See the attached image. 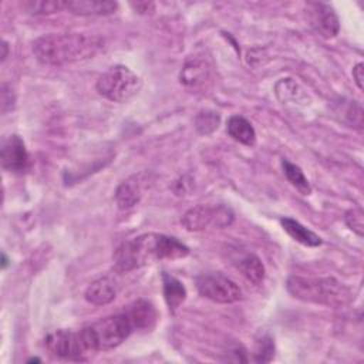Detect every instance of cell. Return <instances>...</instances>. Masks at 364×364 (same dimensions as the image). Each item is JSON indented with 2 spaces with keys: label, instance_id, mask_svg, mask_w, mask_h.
Here are the masks:
<instances>
[{
  "label": "cell",
  "instance_id": "cell-4",
  "mask_svg": "<svg viewBox=\"0 0 364 364\" xmlns=\"http://www.w3.org/2000/svg\"><path fill=\"white\" fill-rule=\"evenodd\" d=\"M135 331L125 313L108 316L84 327L81 336L88 351H108L125 341Z\"/></svg>",
  "mask_w": 364,
  "mask_h": 364
},
{
  "label": "cell",
  "instance_id": "cell-7",
  "mask_svg": "<svg viewBox=\"0 0 364 364\" xmlns=\"http://www.w3.org/2000/svg\"><path fill=\"white\" fill-rule=\"evenodd\" d=\"M195 283L198 291L203 297L216 303H235L242 297L239 286L233 280L218 272L202 273L196 277Z\"/></svg>",
  "mask_w": 364,
  "mask_h": 364
},
{
  "label": "cell",
  "instance_id": "cell-20",
  "mask_svg": "<svg viewBox=\"0 0 364 364\" xmlns=\"http://www.w3.org/2000/svg\"><path fill=\"white\" fill-rule=\"evenodd\" d=\"M209 68L203 60L193 58L185 63L181 71V82L186 85H198L208 78Z\"/></svg>",
  "mask_w": 364,
  "mask_h": 364
},
{
  "label": "cell",
  "instance_id": "cell-6",
  "mask_svg": "<svg viewBox=\"0 0 364 364\" xmlns=\"http://www.w3.org/2000/svg\"><path fill=\"white\" fill-rule=\"evenodd\" d=\"M181 222L191 232H199L209 226L222 229L233 222V212L225 205H196L185 212Z\"/></svg>",
  "mask_w": 364,
  "mask_h": 364
},
{
  "label": "cell",
  "instance_id": "cell-8",
  "mask_svg": "<svg viewBox=\"0 0 364 364\" xmlns=\"http://www.w3.org/2000/svg\"><path fill=\"white\" fill-rule=\"evenodd\" d=\"M44 346L54 357L64 360H81L90 353L81 331L55 330L46 337Z\"/></svg>",
  "mask_w": 364,
  "mask_h": 364
},
{
  "label": "cell",
  "instance_id": "cell-2",
  "mask_svg": "<svg viewBox=\"0 0 364 364\" xmlns=\"http://www.w3.org/2000/svg\"><path fill=\"white\" fill-rule=\"evenodd\" d=\"M102 47L97 36L81 33H51L33 43L36 58L44 65H64L95 55Z\"/></svg>",
  "mask_w": 364,
  "mask_h": 364
},
{
  "label": "cell",
  "instance_id": "cell-21",
  "mask_svg": "<svg viewBox=\"0 0 364 364\" xmlns=\"http://www.w3.org/2000/svg\"><path fill=\"white\" fill-rule=\"evenodd\" d=\"M282 166H283V172H284L287 181H289L301 195H309V193L311 192V186H310L309 179L304 176L303 171H301L297 165L291 164V162L287 161V159H283V161H282Z\"/></svg>",
  "mask_w": 364,
  "mask_h": 364
},
{
  "label": "cell",
  "instance_id": "cell-30",
  "mask_svg": "<svg viewBox=\"0 0 364 364\" xmlns=\"http://www.w3.org/2000/svg\"><path fill=\"white\" fill-rule=\"evenodd\" d=\"M7 53H9V46L6 41H3L1 44V61H4L7 58Z\"/></svg>",
  "mask_w": 364,
  "mask_h": 364
},
{
  "label": "cell",
  "instance_id": "cell-9",
  "mask_svg": "<svg viewBox=\"0 0 364 364\" xmlns=\"http://www.w3.org/2000/svg\"><path fill=\"white\" fill-rule=\"evenodd\" d=\"M0 161H1V166L7 172L23 173L28 169L30 156L26 149L24 141L20 138V135L13 134L6 136L1 141Z\"/></svg>",
  "mask_w": 364,
  "mask_h": 364
},
{
  "label": "cell",
  "instance_id": "cell-3",
  "mask_svg": "<svg viewBox=\"0 0 364 364\" xmlns=\"http://www.w3.org/2000/svg\"><path fill=\"white\" fill-rule=\"evenodd\" d=\"M286 287L294 299L328 307H341L353 297L351 290L334 277L291 276Z\"/></svg>",
  "mask_w": 364,
  "mask_h": 364
},
{
  "label": "cell",
  "instance_id": "cell-13",
  "mask_svg": "<svg viewBox=\"0 0 364 364\" xmlns=\"http://www.w3.org/2000/svg\"><path fill=\"white\" fill-rule=\"evenodd\" d=\"M118 9L115 1L107 0H71L65 1V10L77 16H107Z\"/></svg>",
  "mask_w": 364,
  "mask_h": 364
},
{
  "label": "cell",
  "instance_id": "cell-31",
  "mask_svg": "<svg viewBox=\"0 0 364 364\" xmlns=\"http://www.w3.org/2000/svg\"><path fill=\"white\" fill-rule=\"evenodd\" d=\"M41 360L40 358H37V357H33V358H30L27 363H40Z\"/></svg>",
  "mask_w": 364,
  "mask_h": 364
},
{
  "label": "cell",
  "instance_id": "cell-26",
  "mask_svg": "<svg viewBox=\"0 0 364 364\" xmlns=\"http://www.w3.org/2000/svg\"><path fill=\"white\" fill-rule=\"evenodd\" d=\"M346 118H347L350 127L361 129V127H363V108H361V105L355 101L350 102L347 109H346Z\"/></svg>",
  "mask_w": 364,
  "mask_h": 364
},
{
  "label": "cell",
  "instance_id": "cell-17",
  "mask_svg": "<svg viewBox=\"0 0 364 364\" xmlns=\"http://www.w3.org/2000/svg\"><path fill=\"white\" fill-rule=\"evenodd\" d=\"M280 223L283 226V229L287 232V235L290 237H293L296 242L304 245V246H310V247H316L321 245V237L318 235H316L314 232H311L310 229H307L306 226H303L300 222L291 219V218H282Z\"/></svg>",
  "mask_w": 364,
  "mask_h": 364
},
{
  "label": "cell",
  "instance_id": "cell-1",
  "mask_svg": "<svg viewBox=\"0 0 364 364\" xmlns=\"http://www.w3.org/2000/svg\"><path fill=\"white\" fill-rule=\"evenodd\" d=\"M189 255V247L176 237L162 233H144L121 243L114 255L115 270L131 272L159 260H176Z\"/></svg>",
  "mask_w": 364,
  "mask_h": 364
},
{
  "label": "cell",
  "instance_id": "cell-15",
  "mask_svg": "<svg viewBox=\"0 0 364 364\" xmlns=\"http://www.w3.org/2000/svg\"><path fill=\"white\" fill-rule=\"evenodd\" d=\"M276 97L282 104H301L306 105L309 95L293 78H282L274 87Z\"/></svg>",
  "mask_w": 364,
  "mask_h": 364
},
{
  "label": "cell",
  "instance_id": "cell-16",
  "mask_svg": "<svg viewBox=\"0 0 364 364\" xmlns=\"http://www.w3.org/2000/svg\"><path fill=\"white\" fill-rule=\"evenodd\" d=\"M228 134L237 142L252 146L256 144V131L253 125L240 115H232L226 122Z\"/></svg>",
  "mask_w": 364,
  "mask_h": 364
},
{
  "label": "cell",
  "instance_id": "cell-28",
  "mask_svg": "<svg viewBox=\"0 0 364 364\" xmlns=\"http://www.w3.org/2000/svg\"><path fill=\"white\" fill-rule=\"evenodd\" d=\"M353 78H354V82L357 84V87L360 90H364V64L363 63H358L354 65Z\"/></svg>",
  "mask_w": 364,
  "mask_h": 364
},
{
  "label": "cell",
  "instance_id": "cell-12",
  "mask_svg": "<svg viewBox=\"0 0 364 364\" xmlns=\"http://www.w3.org/2000/svg\"><path fill=\"white\" fill-rule=\"evenodd\" d=\"M124 313L128 316L134 330H149L156 320L155 307L151 301L144 299L131 303Z\"/></svg>",
  "mask_w": 364,
  "mask_h": 364
},
{
  "label": "cell",
  "instance_id": "cell-29",
  "mask_svg": "<svg viewBox=\"0 0 364 364\" xmlns=\"http://www.w3.org/2000/svg\"><path fill=\"white\" fill-rule=\"evenodd\" d=\"M131 6L139 11V13H146V11H154L155 4L154 3H148V1H136V3H131Z\"/></svg>",
  "mask_w": 364,
  "mask_h": 364
},
{
  "label": "cell",
  "instance_id": "cell-22",
  "mask_svg": "<svg viewBox=\"0 0 364 364\" xmlns=\"http://www.w3.org/2000/svg\"><path fill=\"white\" fill-rule=\"evenodd\" d=\"M24 7L31 14H51L55 11L65 10V1L60 0H40V1H27Z\"/></svg>",
  "mask_w": 364,
  "mask_h": 364
},
{
  "label": "cell",
  "instance_id": "cell-27",
  "mask_svg": "<svg viewBox=\"0 0 364 364\" xmlns=\"http://www.w3.org/2000/svg\"><path fill=\"white\" fill-rule=\"evenodd\" d=\"M14 97L11 94V90H7V84L1 85V111L6 112L13 108Z\"/></svg>",
  "mask_w": 364,
  "mask_h": 364
},
{
  "label": "cell",
  "instance_id": "cell-23",
  "mask_svg": "<svg viewBox=\"0 0 364 364\" xmlns=\"http://www.w3.org/2000/svg\"><path fill=\"white\" fill-rule=\"evenodd\" d=\"M219 114L215 111H200L195 119L196 129L203 135L212 134L219 127Z\"/></svg>",
  "mask_w": 364,
  "mask_h": 364
},
{
  "label": "cell",
  "instance_id": "cell-11",
  "mask_svg": "<svg viewBox=\"0 0 364 364\" xmlns=\"http://www.w3.org/2000/svg\"><path fill=\"white\" fill-rule=\"evenodd\" d=\"M144 182L142 175H134L118 185L115 191V202L119 209H131L141 200L144 195Z\"/></svg>",
  "mask_w": 364,
  "mask_h": 364
},
{
  "label": "cell",
  "instance_id": "cell-10",
  "mask_svg": "<svg viewBox=\"0 0 364 364\" xmlns=\"http://www.w3.org/2000/svg\"><path fill=\"white\" fill-rule=\"evenodd\" d=\"M306 13L309 24L313 27L316 33H318L324 38H333L338 34L340 23L336 11L331 6L326 3H307Z\"/></svg>",
  "mask_w": 364,
  "mask_h": 364
},
{
  "label": "cell",
  "instance_id": "cell-14",
  "mask_svg": "<svg viewBox=\"0 0 364 364\" xmlns=\"http://www.w3.org/2000/svg\"><path fill=\"white\" fill-rule=\"evenodd\" d=\"M117 296L115 284L108 277H101L92 282L85 290V300L94 306H104L111 303Z\"/></svg>",
  "mask_w": 364,
  "mask_h": 364
},
{
  "label": "cell",
  "instance_id": "cell-32",
  "mask_svg": "<svg viewBox=\"0 0 364 364\" xmlns=\"http://www.w3.org/2000/svg\"><path fill=\"white\" fill-rule=\"evenodd\" d=\"M6 264H7V259H6V255L3 253V267H6Z\"/></svg>",
  "mask_w": 364,
  "mask_h": 364
},
{
  "label": "cell",
  "instance_id": "cell-25",
  "mask_svg": "<svg viewBox=\"0 0 364 364\" xmlns=\"http://www.w3.org/2000/svg\"><path fill=\"white\" fill-rule=\"evenodd\" d=\"M274 355V343L269 336L262 337L255 350V361L256 363H269L273 360Z\"/></svg>",
  "mask_w": 364,
  "mask_h": 364
},
{
  "label": "cell",
  "instance_id": "cell-18",
  "mask_svg": "<svg viewBox=\"0 0 364 364\" xmlns=\"http://www.w3.org/2000/svg\"><path fill=\"white\" fill-rule=\"evenodd\" d=\"M162 284H164V297L165 301L172 313L185 301L186 299V289L185 286L173 276L168 273H162Z\"/></svg>",
  "mask_w": 364,
  "mask_h": 364
},
{
  "label": "cell",
  "instance_id": "cell-5",
  "mask_svg": "<svg viewBox=\"0 0 364 364\" xmlns=\"http://www.w3.org/2000/svg\"><path fill=\"white\" fill-rule=\"evenodd\" d=\"M141 78L125 65H112L97 80L98 94L112 102H127L141 90Z\"/></svg>",
  "mask_w": 364,
  "mask_h": 364
},
{
  "label": "cell",
  "instance_id": "cell-19",
  "mask_svg": "<svg viewBox=\"0 0 364 364\" xmlns=\"http://www.w3.org/2000/svg\"><path fill=\"white\" fill-rule=\"evenodd\" d=\"M237 269L240 270V273L252 283L255 284H260L264 279L266 270L264 266L262 263V260L253 255V253H246L243 255L237 262H236Z\"/></svg>",
  "mask_w": 364,
  "mask_h": 364
},
{
  "label": "cell",
  "instance_id": "cell-24",
  "mask_svg": "<svg viewBox=\"0 0 364 364\" xmlns=\"http://www.w3.org/2000/svg\"><path fill=\"white\" fill-rule=\"evenodd\" d=\"M344 222L355 235L364 236V212L361 208L348 209L344 215Z\"/></svg>",
  "mask_w": 364,
  "mask_h": 364
}]
</instances>
